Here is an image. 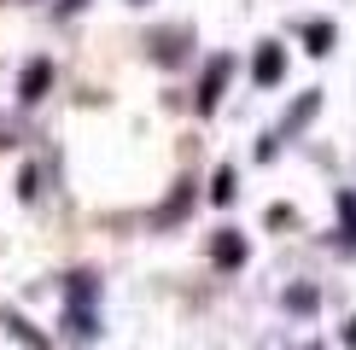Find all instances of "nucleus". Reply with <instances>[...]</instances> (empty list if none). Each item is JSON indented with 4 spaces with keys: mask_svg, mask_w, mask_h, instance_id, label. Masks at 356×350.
<instances>
[{
    "mask_svg": "<svg viewBox=\"0 0 356 350\" xmlns=\"http://www.w3.org/2000/svg\"><path fill=\"white\" fill-rule=\"evenodd\" d=\"M257 76H263V82L280 76V53H263V58H257Z\"/></svg>",
    "mask_w": 356,
    "mask_h": 350,
    "instance_id": "obj_1",
    "label": "nucleus"
}]
</instances>
